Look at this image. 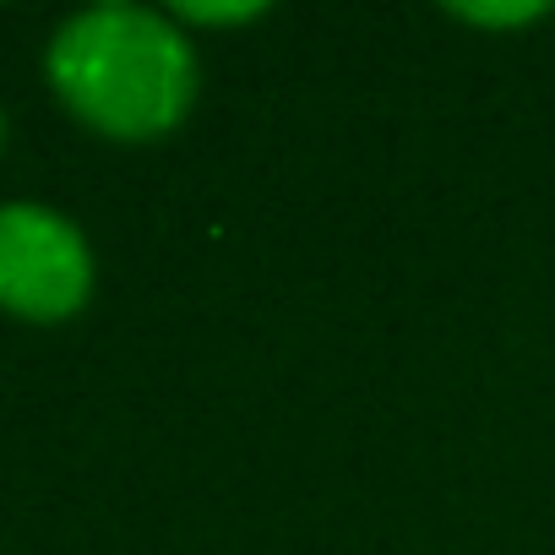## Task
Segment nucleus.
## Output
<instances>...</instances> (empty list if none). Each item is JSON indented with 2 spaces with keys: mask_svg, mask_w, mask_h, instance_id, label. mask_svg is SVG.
I'll return each mask as SVG.
<instances>
[{
  "mask_svg": "<svg viewBox=\"0 0 555 555\" xmlns=\"http://www.w3.org/2000/svg\"><path fill=\"white\" fill-rule=\"evenodd\" d=\"M61 99L109 137H158L180 126L196 93L191 44L142 7H99L72 17L50 44Z\"/></svg>",
  "mask_w": 555,
  "mask_h": 555,
  "instance_id": "f257e3e1",
  "label": "nucleus"
},
{
  "mask_svg": "<svg viewBox=\"0 0 555 555\" xmlns=\"http://www.w3.org/2000/svg\"><path fill=\"white\" fill-rule=\"evenodd\" d=\"M88 245L50 207H0V306L17 317H72L88 300Z\"/></svg>",
  "mask_w": 555,
  "mask_h": 555,
  "instance_id": "f03ea898",
  "label": "nucleus"
},
{
  "mask_svg": "<svg viewBox=\"0 0 555 555\" xmlns=\"http://www.w3.org/2000/svg\"><path fill=\"white\" fill-rule=\"evenodd\" d=\"M463 23H479V28H517V23H533L544 7H533V0H522V7H452Z\"/></svg>",
  "mask_w": 555,
  "mask_h": 555,
  "instance_id": "7ed1b4c3",
  "label": "nucleus"
},
{
  "mask_svg": "<svg viewBox=\"0 0 555 555\" xmlns=\"http://www.w3.org/2000/svg\"><path fill=\"white\" fill-rule=\"evenodd\" d=\"M261 7H175V17L185 23H250Z\"/></svg>",
  "mask_w": 555,
  "mask_h": 555,
  "instance_id": "20e7f679",
  "label": "nucleus"
}]
</instances>
